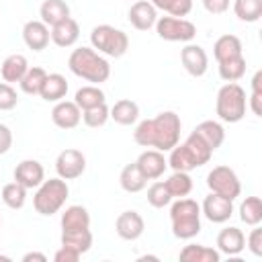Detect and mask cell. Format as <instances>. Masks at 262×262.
Here are the masks:
<instances>
[{
	"label": "cell",
	"instance_id": "2",
	"mask_svg": "<svg viewBox=\"0 0 262 262\" xmlns=\"http://www.w3.org/2000/svg\"><path fill=\"white\" fill-rule=\"evenodd\" d=\"M68 68L74 76L92 82V84H102L111 78V66L108 61L92 47H78L70 53L68 57Z\"/></svg>",
	"mask_w": 262,
	"mask_h": 262
},
{
	"label": "cell",
	"instance_id": "13",
	"mask_svg": "<svg viewBox=\"0 0 262 262\" xmlns=\"http://www.w3.org/2000/svg\"><path fill=\"white\" fill-rule=\"evenodd\" d=\"M135 164L141 170V174L145 176V180H158L168 168V160L164 158V151H158V149L141 151L139 158L135 160Z\"/></svg>",
	"mask_w": 262,
	"mask_h": 262
},
{
	"label": "cell",
	"instance_id": "44",
	"mask_svg": "<svg viewBox=\"0 0 262 262\" xmlns=\"http://www.w3.org/2000/svg\"><path fill=\"white\" fill-rule=\"evenodd\" d=\"M80 252H76V250H72V248H66V246H61L55 254H53V260L55 262H78L80 260Z\"/></svg>",
	"mask_w": 262,
	"mask_h": 262
},
{
	"label": "cell",
	"instance_id": "21",
	"mask_svg": "<svg viewBox=\"0 0 262 262\" xmlns=\"http://www.w3.org/2000/svg\"><path fill=\"white\" fill-rule=\"evenodd\" d=\"M66 94H68V80L61 74H47L39 96L47 102H59L66 98Z\"/></svg>",
	"mask_w": 262,
	"mask_h": 262
},
{
	"label": "cell",
	"instance_id": "8",
	"mask_svg": "<svg viewBox=\"0 0 262 262\" xmlns=\"http://www.w3.org/2000/svg\"><path fill=\"white\" fill-rule=\"evenodd\" d=\"M207 186L211 192L221 194L225 199H237L242 192V184L237 174L229 168V166H215L209 174H207Z\"/></svg>",
	"mask_w": 262,
	"mask_h": 262
},
{
	"label": "cell",
	"instance_id": "38",
	"mask_svg": "<svg viewBox=\"0 0 262 262\" xmlns=\"http://www.w3.org/2000/svg\"><path fill=\"white\" fill-rule=\"evenodd\" d=\"M184 145L188 147V151L192 154V158H194V162H196V166H205L209 160H211V156H213V149L192 131L188 137H186V141H184Z\"/></svg>",
	"mask_w": 262,
	"mask_h": 262
},
{
	"label": "cell",
	"instance_id": "18",
	"mask_svg": "<svg viewBox=\"0 0 262 262\" xmlns=\"http://www.w3.org/2000/svg\"><path fill=\"white\" fill-rule=\"evenodd\" d=\"M246 248V235L239 227H225L217 235V250L225 256H237Z\"/></svg>",
	"mask_w": 262,
	"mask_h": 262
},
{
	"label": "cell",
	"instance_id": "30",
	"mask_svg": "<svg viewBox=\"0 0 262 262\" xmlns=\"http://www.w3.org/2000/svg\"><path fill=\"white\" fill-rule=\"evenodd\" d=\"M168 166H170L172 170H180V172H190V170L199 168L196 162H194V158H192V154L188 151V147H186L184 143H176V145L170 149Z\"/></svg>",
	"mask_w": 262,
	"mask_h": 262
},
{
	"label": "cell",
	"instance_id": "26",
	"mask_svg": "<svg viewBox=\"0 0 262 262\" xmlns=\"http://www.w3.org/2000/svg\"><path fill=\"white\" fill-rule=\"evenodd\" d=\"M111 119L119 125H133L139 119V106L131 98H121L111 106Z\"/></svg>",
	"mask_w": 262,
	"mask_h": 262
},
{
	"label": "cell",
	"instance_id": "16",
	"mask_svg": "<svg viewBox=\"0 0 262 262\" xmlns=\"http://www.w3.org/2000/svg\"><path fill=\"white\" fill-rule=\"evenodd\" d=\"M14 180L18 184H23L27 190L29 188H37L45 180V168L37 160H23L14 168Z\"/></svg>",
	"mask_w": 262,
	"mask_h": 262
},
{
	"label": "cell",
	"instance_id": "22",
	"mask_svg": "<svg viewBox=\"0 0 262 262\" xmlns=\"http://www.w3.org/2000/svg\"><path fill=\"white\" fill-rule=\"evenodd\" d=\"M90 227V213L82 205H70L61 213V231L72 229H88Z\"/></svg>",
	"mask_w": 262,
	"mask_h": 262
},
{
	"label": "cell",
	"instance_id": "29",
	"mask_svg": "<svg viewBox=\"0 0 262 262\" xmlns=\"http://www.w3.org/2000/svg\"><path fill=\"white\" fill-rule=\"evenodd\" d=\"M61 246L72 248L80 254H86L92 248V231L88 229H72V231H61Z\"/></svg>",
	"mask_w": 262,
	"mask_h": 262
},
{
	"label": "cell",
	"instance_id": "45",
	"mask_svg": "<svg viewBox=\"0 0 262 262\" xmlns=\"http://www.w3.org/2000/svg\"><path fill=\"white\" fill-rule=\"evenodd\" d=\"M203 6L211 14H223L229 10V0H203Z\"/></svg>",
	"mask_w": 262,
	"mask_h": 262
},
{
	"label": "cell",
	"instance_id": "43",
	"mask_svg": "<svg viewBox=\"0 0 262 262\" xmlns=\"http://www.w3.org/2000/svg\"><path fill=\"white\" fill-rule=\"evenodd\" d=\"M246 246L254 256H262V229L258 225H254V229L250 231V235L246 239Z\"/></svg>",
	"mask_w": 262,
	"mask_h": 262
},
{
	"label": "cell",
	"instance_id": "9",
	"mask_svg": "<svg viewBox=\"0 0 262 262\" xmlns=\"http://www.w3.org/2000/svg\"><path fill=\"white\" fill-rule=\"evenodd\" d=\"M86 170V156L80 151V149H74V147H68V149H61L55 158V172L59 178L63 180H76L84 174Z\"/></svg>",
	"mask_w": 262,
	"mask_h": 262
},
{
	"label": "cell",
	"instance_id": "23",
	"mask_svg": "<svg viewBox=\"0 0 262 262\" xmlns=\"http://www.w3.org/2000/svg\"><path fill=\"white\" fill-rule=\"evenodd\" d=\"M213 55H215L217 63L225 61V59H231V57H237V55H244L239 37H235V35H221L215 41V45H213Z\"/></svg>",
	"mask_w": 262,
	"mask_h": 262
},
{
	"label": "cell",
	"instance_id": "34",
	"mask_svg": "<svg viewBox=\"0 0 262 262\" xmlns=\"http://www.w3.org/2000/svg\"><path fill=\"white\" fill-rule=\"evenodd\" d=\"M246 74V57L237 55L225 61H219V76L225 82H237L239 78H244Z\"/></svg>",
	"mask_w": 262,
	"mask_h": 262
},
{
	"label": "cell",
	"instance_id": "12",
	"mask_svg": "<svg viewBox=\"0 0 262 262\" xmlns=\"http://www.w3.org/2000/svg\"><path fill=\"white\" fill-rule=\"evenodd\" d=\"M115 231L121 239L135 242L145 231V221L137 211H123L115 221Z\"/></svg>",
	"mask_w": 262,
	"mask_h": 262
},
{
	"label": "cell",
	"instance_id": "28",
	"mask_svg": "<svg viewBox=\"0 0 262 262\" xmlns=\"http://www.w3.org/2000/svg\"><path fill=\"white\" fill-rule=\"evenodd\" d=\"M180 260H184V262H219L221 254H219V250H213L209 246L188 244L180 250Z\"/></svg>",
	"mask_w": 262,
	"mask_h": 262
},
{
	"label": "cell",
	"instance_id": "36",
	"mask_svg": "<svg viewBox=\"0 0 262 262\" xmlns=\"http://www.w3.org/2000/svg\"><path fill=\"white\" fill-rule=\"evenodd\" d=\"M233 12L244 23H256L262 16V0H233Z\"/></svg>",
	"mask_w": 262,
	"mask_h": 262
},
{
	"label": "cell",
	"instance_id": "39",
	"mask_svg": "<svg viewBox=\"0 0 262 262\" xmlns=\"http://www.w3.org/2000/svg\"><path fill=\"white\" fill-rule=\"evenodd\" d=\"M158 10L168 12L170 16L184 18L192 10V0H149Z\"/></svg>",
	"mask_w": 262,
	"mask_h": 262
},
{
	"label": "cell",
	"instance_id": "33",
	"mask_svg": "<svg viewBox=\"0 0 262 262\" xmlns=\"http://www.w3.org/2000/svg\"><path fill=\"white\" fill-rule=\"evenodd\" d=\"M239 219L250 227L260 225V221H262V201H260V196H246L242 201Z\"/></svg>",
	"mask_w": 262,
	"mask_h": 262
},
{
	"label": "cell",
	"instance_id": "19",
	"mask_svg": "<svg viewBox=\"0 0 262 262\" xmlns=\"http://www.w3.org/2000/svg\"><path fill=\"white\" fill-rule=\"evenodd\" d=\"M49 35H51V41L57 47H72L78 41V37H80V25L72 16H68L66 20L53 25Z\"/></svg>",
	"mask_w": 262,
	"mask_h": 262
},
{
	"label": "cell",
	"instance_id": "3",
	"mask_svg": "<svg viewBox=\"0 0 262 262\" xmlns=\"http://www.w3.org/2000/svg\"><path fill=\"white\" fill-rule=\"evenodd\" d=\"M172 233L178 239H190L201 231V205L192 199H178L170 207Z\"/></svg>",
	"mask_w": 262,
	"mask_h": 262
},
{
	"label": "cell",
	"instance_id": "42",
	"mask_svg": "<svg viewBox=\"0 0 262 262\" xmlns=\"http://www.w3.org/2000/svg\"><path fill=\"white\" fill-rule=\"evenodd\" d=\"M18 102L16 90L8 82H0V111H10Z\"/></svg>",
	"mask_w": 262,
	"mask_h": 262
},
{
	"label": "cell",
	"instance_id": "15",
	"mask_svg": "<svg viewBox=\"0 0 262 262\" xmlns=\"http://www.w3.org/2000/svg\"><path fill=\"white\" fill-rule=\"evenodd\" d=\"M158 20V8L149 0H135L129 8V23L137 31H149Z\"/></svg>",
	"mask_w": 262,
	"mask_h": 262
},
{
	"label": "cell",
	"instance_id": "46",
	"mask_svg": "<svg viewBox=\"0 0 262 262\" xmlns=\"http://www.w3.org/2000/svg\"><path fill=\"white\" fill-rule=\"evenodd\" d=\"M10 147H12V131L4 123H0V156H4Z\"/></svg>",
	"mask_w": 262,
	"mask_h": 262
},
{
	"label": "cell",
	"instance_id": "41",
	"mask_svg": "<svg viewBox=\"0 0 262 262\" xmlns=\"http://www.w3.org/2000/svg\"><path fill=\"white\" fill-rule=\"evenodd\" d=\"M147 203L151 207H156V209H164V207H168L172 203V194L168 192V188H166L164 182L158 180V182H154L147 188Z\"/></svg>",
	"mask_w": 262,
	"mask_h": 262
},
{
	"label": "cell",
	"instance_id": "10",
	"mask_svg": "<svg viewBox=\"0 0 262 262\" xmlns=\"http://www.w3.org/2000/svg\"><path fill=\"white\" fill-rule=\"evenodd\" d=\"M201 215H205L211 223H225L233 215V201L211 192L201 205Z\"/></svg>",
	"mask_w": 262,
	"mask_h": 262
},
{
	"label": "cell",
	"instance_id": "6",
	"mask_svg": "<svg viewBox=\"0 0 262 262\" xmlns=\"http://www.w3.org/2000/svg\"><path fill=\"white\" fill-rule=\"evenodd\" d=\"M90 43H92V49H98V53H104L108 57H123L129 49L127 33L111 25L94 27L90 33Z\"/></svg>",
	"mask_w": 262,
	"mask_h": 262
},
{
	"label": "cell",
	"instance_id": "37",
	"mask_svg": "<svg viewBox=\"0 0 262 262\" xmlns=\"http://www.w3.org/2000/svg\"><path fill=\"white\" fill-rule=\"evenodd\" d=\"M45 78H47V72H45L43 68H39V66L29 68V70H27V74L23 76V80L18 82V84H20V90H23L25 94L35 96V94H39V92H41V86H43Z\"/></svg>",
	"mask_w": 262,
	"mask_h": 262
},
{
	"label": "cell",
	"instance_id": "31",
	"mask_svg": "<svg viewBox=\"0 0 262 262\" xmlns=\"http://www.w3.org/2000/svg\"><path fill=\"white\" fill-rule=\"evenodd\" d=\"M168 192L172 194V199H182V196H188L190 190H192V178L188 172H180V170H174V174L164 182Z\"/></svg>",
	"mask_w": 262,
	"mask_h": 262
},
{
	"label": "cell",
	"instance_id": "32",
	"mask_svg": "<svg viewBox=\"0 0 262 262\" xmlns=\"http://www.w3.org/2000/svg\"><path fill=\"white\" fill-rule=\"evenodd\" d=\"M74 102L84 111V108H90V106H96V104L106 102V96H104V92L96 84H90V86H82V88L76 90Z\"/></svg>",
	"mask_w": 262,
	"mask_h": 262
},
{
	"label": "cell",
	"instance_id": "1",
	"mask_svg": "<svg viewBox=\"0 0 262 262\" xmlns=\"http://www.w3.org/2000/svg\"><path fill=\"white\" fill-rule=\"evenodd\" d=\"M180 129H182L180 117L174 111H164L154 119L141 121L133 131V139L141 147L170 151L180 141Z\"/></svg>",
	"mask_w": 262,
	"mask_h": 262
},
{
	"label": "cell",
	"instance_id": "5",
	"mask_svg": "<svg viewBox=\"0 0 262 262\" xmlns=\"http://www.w3.org/2000/svg\"><path fill=\"white\" fill-rule=\"evenodd\" d=\"M68 194H70V188H68V182L63 178H49V180H43L39 186H37V192L33 196V207L39 215H53L57 213L66 201H68Z\"/></svg>",
	"mask_w": 262,
	"mask_h": 262
},
{
	"label": "cell",
	"instance_id": "14",
	"mask_svg": "<svg viewBox=\"0 0 262 262\" xmlns=\"http://www.w3.org/2000/svg\"><path fill=\"white\" fill-rule=\"evenodd\" d=\"M51 121L59 129H74L82 121V108L74 100H59L51 111Z\"/></svg>",
	"mask_w": 262,
	"mask_h": 262
},
{
	"label": "cell",
	"instance_id": "27",
	"mask_svg": "<svg viewBox=\"0 0 262 262\" xmlns=\"http://www.w3.org/2000/svg\"><path fill=\"white\" fill-rule=\"evenodd\" d=\"M119 184H121V188H123L125 192H141V190L145 188L147 180H145V176L141 174V170L137 168V164L133 162V164H127V166L121 170V174H119Z\"/></svg>",
	"mask_w": 262,
	"mask_h": 262
},
{
	"label": "cell",
	"instance_id": "4",
	"mask_svg": "<svg viewBox=\"0 0 262 262\" xmlns=\"http://www.w3.org/2000/svg\"><path fill=\"white\" fill-rule=\"evenodd\" d=\"M246 108H248L246 90L239 84L227 82L219 88L215 100V113L223 123H239L246 117Z\"/></svg>",
	"mask_w": 262,
	"mask_h": 262
},
{
	"label": "cell",
	"instance_id": "49",
	"mask_svg": "<svg viewBox=\"0 0 262 262\" xmlns=\"http://www.w3.org/2000/svg\"><path fill=\"white\" fill-rule=\"evenodd\" d=\"M252 92L262 94V72H260V70H258V72L254 74V78H252Z\"/></svg>",
	"mask_w": 262,
	"mask_h": 262
},
{
	"label": "cell",
	"instance_id": "7",
	"mask_svg": "<svg viewBox=\"0 0 262 262\" xmlns=\"http://www.w3.org/2000/svg\"><path fill=\"white\" fill-rule=\"evenodd\" d=\"M156 33L160 39L164 41H180V43H188L194 39L196 35V27L194 23L186 20V18H178V16H158L156 20Z\"/></svg>",
	"mask_w": 262,
	"mask_h": 262
},
{
	"label": "cell",
	"instance_id": "20",
	"mask_svg": "<svg viewBox=\"0 0 262 262\" xmlns=\"http://www.w3.org/2000/svg\"><path fill=\"white\" fill-rule=\"evenodd\" d=\"M29 70V61L23 53H12L8 55L2 66H0V74H2V80L8 82V84H14V82H20L23 76L27 74Z\"/></svg>",
	"mask_w": 262,
	"mask_h": 262
},
{
	"label": "cell",
	"instance_id": "48",
	"mask_svg": "<svg viewBox=\"0 0 262 262\" xmlns=\"http://www.w3.org/2000/svg\"><path fill=\"white\" fill-rule=\"evenodd\" d=\"M33 260H37V262H47V256L41 254V252H29V254L23 256V262H33Z\"/></svg>",
	"mask_w": 262,
	"mask_h": 262
},
{
	"label": "cell",
	"instance_id": "25",
	"mask_svg": "<svg viewBox=\"0 0 262 262\" xmlns=\"http://www.w3.org/2000/svg\"><path fill=\"white\" fill-rule=\"evenodd\" d=\"M39 14L47 27H53L70 16V6L66 4V0H45L39 8Z\"/></svg>",
	"mask_w": 262,
	"mask_h": 262
},
{
	"label": "cell",
	"instance_id": "47",
	"mask_svg": "<svg viewBox=\"0 0 262 262\" xmlns=\"http://www.w3.org/2000/svg\"><path fill=\"white\" fill-rule=\"evenodd\" d=\"M250 108L256 117H262V94H258V92L250 94Z\"/></svg>",
	"mask_w": 262,
	"mask_h": 262
},
{
	"label": "cell",
	"instance_id": "40",
	"mask_svg": "<svg viewBox=\"0 0 262 262\" xmlns=\"http://www.w3.org/2000/svg\"><path fill=\"white\" fill-rule=\"evenodd\" d=\"M108 119H111V108L106 106V102L82 111V121H84V125H88V127H92V129L102 127Z\"/></svg>",
	"mask_w": 262,
	"mask_h": 262
},
{
	"label": "cell",
	"instance_id": "17",
	"mask_svg": "<svg viewBox=\"0 0 262 262\" xmlns=\"http://www.w3.org/2000/svg\"><path fill=\"white\" fill-rule=\"evenodd\" d=\"M49 27L43 20H27L23 27V41L33 51H43L49 45Z\"/></svg>",
	"mask_w": 262,
	"mask_h": 262
},
{
	"label": "cell",
	"instance_id": "11",
	"mask_svg": "<svg viewBox=\"0 0 262 262\" xmlns=\"http://www.w3.org/2000/svg\"><path fill=\"white\" fill-rule=\"evenodd\" d=\"M180 61H182L184 70L190 76H194V78L205 76L207 70H209V55H207V51L201 45H194V43H188V45L182 47Z\"/></svg>",
	"mask_w": 262,
	"mask_h": 262
},
{
	"label": "cell",
	"instance_id": "24",
	"mask_svg": "<svg viewBox=\"0 0 262 262\" xmlns=\"http://www.w3.org/2000/svg\"><path fill=\"white\" fill-rule=\"evenodd\" d=\"M194 133L215 151L217 147H221V143L225 141V129L221 123L217 121H203L194 127Z\"/></svg>",
	"mask_w": 262,
	"mask_h": 262
},
{
	"label": "cell",
	"instance_id": "51",
	"mask_svg": "<svg viewBox=\"0 0 262 262\" xmlns=\"http://www.w3.org/2000/svg\"><path fill=\"white\" fill-rule=\"evenodd\" d=\"M0 225H2V219H0Z\"/></svg>",
	"mask_w": 262,
	"mask_h": 262
},
{
	"label": "cell",
	"instance_id": "50",
	"mask_svg": "<svg viewBox=\"0 0 262 262\" xmlns=\"http://www.w3.org/2000/svg\"><path fill=\"white\" fill-rule=\"evenodd\" d=\"M139 260H141V262H143V260H158V256H141Z\"/></svg>",
	"mask_w": 262,
	"mask_h": 262
},
{
	"label": "cell",
	"instance_id": "35",
	"mask_svg": "<svg viewBox=\"0 0 262 262\" xmlns=\"http://www.w3.org/2000/svg\"><path fill=\"white\" fill-rule=\"evenodd\" d=\"M0 196H2V201H4L6 207H10V209H23L25 203H27V188L14 180V182H8V184L2 186Z\"/></svg>",
	"mask_w": 262,
	"mask_h": 262
}]
</instances>
